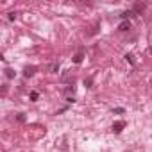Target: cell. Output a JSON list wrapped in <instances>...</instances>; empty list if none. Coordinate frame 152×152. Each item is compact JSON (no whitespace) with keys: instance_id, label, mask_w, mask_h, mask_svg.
<instances>
[{"instance_id":"obj_1","label":"cell","mask_w":152,"mask_h":152,"mask_svg":"<svg viewBox=\"0 0 152 152\" xmlns=\"http://www.w3.org/2000/svg\"><path fill=\"white\" fill-rule=\"evenodd\" d=\"M124 127H125V122H124V120L115 122V124H113V132H116V134H118V132H122V129H124Z\"/></svg>"},{"instance_id":"obj_2","label":"cell","mask_w":152,"mask_h":152,"mask_svg":"<svg viewBox=\"0 0 152 152\" xmlns=\"http://www.w3.org/2000/svg\"><path fill=\"white\" fill-rule=\"evenodd\" d=\"M132 11H134V15H140V13H143V11H145V4H141V2H138V4H134V7H132Z\"/></svg>"},{"instance_id":"obj_3","label":"cell","mask_w":152,"mask_h":152,"mask_svg":"<svg viewBox=\"0 0 152 152\" xmlns=\"http://www.w3.org/2000/svg\"><path fill=\"white\" fill-rule=\"evenodd\" d=\"M34 73H36V66H27V68L23 70V75H25V77H32Z\"/></svg>"},{"instance_id":"obj_4","label":"cell","mask_w":152,"mask_h":152,"mask_svg":"<svg viewBox=\"0 0 152 152\" xmlns=\"http://www.w3.org/2000/svg\"><path fill=\"white\" fill-rule=\"evenodd\" d=\"M129 29H131V22H129V20L122 22V23H120V27H118V31H122V32H125V31H129Z\"/></svg>"},{"instance_id":"obj_5","label":"cell","mask_w":152,"mask_h":152,"mask_svg":"<svg viewBox=\"0 0 152 152\" xmlns=\"http://www.w3.org/2000/svg\"><path fill=\"white\" fill-rule=\"evenodd\" d=\"M83 57H84V54H83V50H79L77 54L73 56V63H77V64H79V63H83Z\"/></svg>"},{"instance_id":"obj_6","label":"cell","mask_w":152,"mask_h":152,"mask_svg":"<svg viewBox=\"0 0 152 152\" xmlns=\"http://www.w3.org/2000/svg\"><path fill=\"white\" fill-rule=\"evenodd\" d=\"M4 72H6V77H7V79H13V77H15V70H13V68H6Z\"/></svg>"},{"instance_id":"obj_7","label":"cell","mask_w":152,"mask_h":152,"mask_svg":"<svg viewBox=\"0 0 152 152\" xmlns=\"http://www.w3.org/2000/svg\"><path fill=\"white\" fill-rule=\"evenodd\" d=\"M120 16H122V18H125V20H127V18H131V16H134V11H132V9H131V11H124V13H122V15H120Z\"/></svg>"},{"instance_id":"obj_8","label":"cell","mask_w":152,"mask_h":152,"mask_svg":"<svg viewBox=\"0 0 152 152\" xmlns=\"http://www.w3.org/2000/svg\"><path fill=\"white\" fill-rule=\"evenodd\" d=\"M57 70H59V64H57V63H54V64L50 66V73H57Z\"/></svg>"},{"instance_id":"obj_9","label":"cell","mask_w":152,"mask_h":152,"mask_svg":"<svg viewBox=\"0 0 152 152\" xmlns=\"http://www.w3.org/2000/svg\"><path fill=\"white\" fill-rule=\"evenodd\" d=\"M15 18H16V15H15V13H9V16H7V20H9V22H13Z\"/></svg>"},{"instance_id":"obj_10","label":"cell","mask_w":152,"mask_h":152,"mask_svg":"<svg viewBox=\"0 0 152 152\" xmlns=\"http://www.w3.org/2000/svg\"><path fill=\"white\" fill-rule=\"evenodd\" d=\"M31 100H38V93H36V91L31 93Z\"/></svg>"},{"instance_id":"obj_11","label":"cell","mask_w":152,"mask_h":152,"mask_svg":"<svg viewBox=\"0 0 152 152\" xmlns=\"http://www.w3.org/2000/svg\"><path fill=\"white\" fill-rule=\"evenodd\" d=\"M125 59H127L129 63H134V61H132V56H131V54H127V56H125Z\"/></svg>"},{"instance_id":"obj_12","label":"cell","mask_w":152,"mask_h":152,"mask_svg":"<svg viewBox=\"0 0 152 152\" xmlns=\"http://www.w3.org/2000/svg\"><path fill=\"white\" fill-rule=\"evenodd\" d=\"M18 120H20V122H25V116H23V113H20V115H18Z\"/></svg>"}]
</instances>
